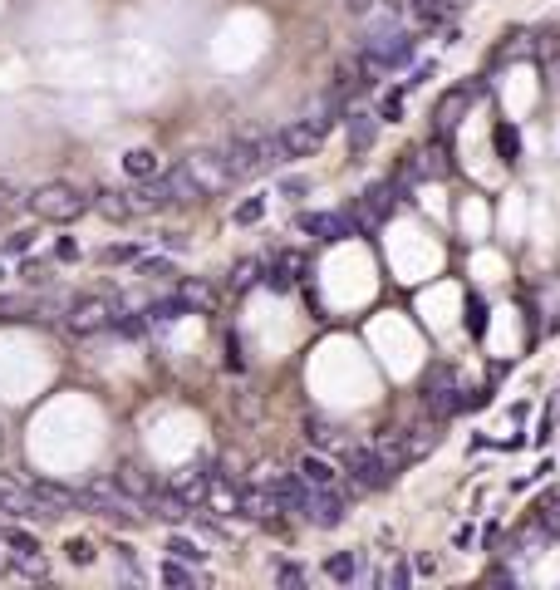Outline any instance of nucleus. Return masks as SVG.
Instances as JSON below:
<instances>
[{
    "label": "nucleus",
    "instance_id": "obj_1",
    "mask_svg": "<svg viewBox=\"0 0 560 590\" xmlns=\"http://www.w3.org/2000/svg\"><path fill=\"white\" fill-rule=\"evenodd\" d=\"M222 158L236 182H241V177H261V173H271V168H280V163H290L276 133H241V138H231L222 148Z\"/></svg>",
    "mask_w": 560,
    "mask_h": 590
},
{
    "label": "nucleus",
    "instance_id": "obj_2",
    "mask_svg": "<svg viewBox=\"0 0 560 590\" xmlns=\"http://www.w3.org/2000/svg\"><path fill=\"white\" fill-rule=\"evenodd\" d=\"M79 507L94 512V517H109V522H123V527H138L148 512L133 492H123L113 477H94L89 487H79Z\"/></svg>",
    "mask_w": 560,
    "mask_h": 590
},
{
    "label": "nucleus",
    "instance_id": "obj_3",
    "mask_svg": "<svg viewBox=\"0 0 560 590\" xmlns=\"http://www.w3.org/2000/svg\"><path fill=\"white\" fill-rule=\"evenodd\" d=\"M25 207H30L40 222L69 227V222H79V217L89 212V192H79L74 182H40V187L25 197Z\"/></svg>",
    "mask_w": 560,
    "mask_h": 590
},
{
    "label": "nucleus",
    "instance_id": "obj_4",
    "mask_svg": "<svg viewBox=\"0 0 560 590\" xmlns=\"http://www.w3.org/2000/svg\"><path fill=\"white\" fill-rule=\"evenodd\" d=\"M325 133H330V118L310 114V118L285 123L276 138H280V148H285V158H310V153H320V148H325Z\"/></svg>",
    "mask_w": 560,
    "mask_h": 590
},
{
    "label": "nucleus",
    "instance_id": "obj_5",
    "mask_svg": "<svg viewBox=\"0 0 560 590\" xmlns=\"http://www.w3.org/2000/svg\"><path fill=\"white\" fill-rule=\"evenodd\" d=\"M113 320H118V300H109V295H84L64 315L69 335H99V330H109Z\"/></svg>",
    "mask_w": 560,
    "mask_h": 590
},
{
    "label": "nucleus",
    "instance_id": "obj_6",
    "mask_svg": "<svg viewBox=\"0 0 560 590\" xmlns=\"http://www.w3.org/2000/svg\"><path fill=\"white\" fill-rule=\"evenodd\" d=\"M0 512L5 517H25V522H55V512L35 497V487L20 482V477H5V472H0Z\"/></svg>",
    "mask_w": 560,
    "mask_h": 590
},
{
    "label": "nucleus",
    "instance_id": "obj_7",
    "mask_svg": "<svg viewBox=\"0 0 560 590\" xmlns=\"http://www.w3.org/2000/svg\"><path fill=\"white\" fill-rule=\"evenodd\" d=\"M182 168H187V177L197 182V192L202 197H212V192H226L236 177H231V168H226L222 153H212V148H202V153H187L182 158Z\"/></svg>",
    "mask_w": 560,
    "mask_h": 590
},
{
    "label": "nucleus",
    "instance_id": "obj_8",
    "mask_svg": "<svg viewBox=\"0 0 560 590\" xmlns=\"http://www.w3.org/2000/svg\"><path fill=\"white\" fill-rule=\"evenodd\" d=\"M344 468L354 472L359 487H384V482H389V458H384L379 448H349V453H344Z\"/></svg>",
    "mask_w": 560,
    "mask_h": 590
},
{
    "label": "nucleus",
    "instance_id": "obj_9",
    "mask_svg": "<svg viewBox=\"0 0 560 590\" xmlns=\"http://www.w3.org/2000/svg\"><path fill=\"white\" fill-rule=\"evenodd\" d=\"M295 227H300V232H310V236H320V241H344V236L359 232V227H354V217H344V212H305Z\"/></svg>",
    "mask_w": 560,
    "mask_h": 590
},
{
    "label": "nucleus",
    "instance_id": "obj_10",
    "mask_svg": "<svg viewBox=\"0 0 560 590\" xmlns=\"http://www.w3.org/2000/svg\"><path fill=\"white\" fill-rule=\"evenodd\" d=\"M89 207H99V217H109V222H128V217H133L128 192H118V187H99V192L89 197Z\"/></svg>",
    "mask_w": 560,
    "mask_h": 590
},
{
    "label": "nucleus",
    "instance_id": "obj_11",
    "mask_svg": "<svg viewBox=\"0 0 560 590\" xmlns=\"http://www.w3.org/2000/svg\"><path fill=\"white\" fill-rule=\"evenodd\" d=\"M172 492H177L187 507H197V502L207 497V472H202V468H182L177 477H172Z\"/></svg>",
    "mask_w": 560,
    "mask_h": 590
},
{
    "label": "nucleus",
    "instance_id": "obj_12",
    "mask_svg": "<svg viewBox=\"0 0 560 590\" xmlns=\"http://www.w3.org/2000/svg\"><path fill=\"white\" fill-rule=\"evenodd\" d=\"M50 305L30 300V295H0V320H40Z\"/></svg>",
    "mask_w": 560,
    "mask_h": 590
},
{
    "label": "nucleus",
    "instance_id": "obj_13",
    "mask_svg": "<svg viewBox=\"0 0 560 590\" xmlns=\"http://www.w3.org/2000/svg\"><path fill=\"white\" fill-rule=\"evenodd\" d=\"M163 177V187H168V202H197L202 192H197V182L187 177V168L177 163V168H168V173H158Z\"/></svg>",
    "mask_w": 560,
    "mask_h": 590
},
{
    "label": "nucleus",
    "instance_id": "obj_14",
    "mask_svg": "<svg viewBox=\"0 0 560 590\" xmlns=\"http://www.w3.org/2000/svg\"><path fill=\"white\" fill-rule=\"evenodd\" d=\"M177 300H182V310H217V291L207 281H182Z\"/></svg>",
    "mask_w": 560,
    "mask_h": 590
},
{
    "label": "nucleus",
    "instance_id": "obj_15",
    "mask_svg": "<svg viewBox=\"0 0 560 590\" xmlns=\"http://www.w3.org/2000/svg\"><path fill=\"white\" fill-rule=\"evenodd\" d=\"M300 477H305L310 487H335V482H339L335 463H325L320 453H305V458H300Z\"/></svg>",
    "mask_w": 560,
    "mask_h": 590
},
{
    "label": "nucleus",
    "instance_id": "obj_16",
    "mask_svg": "<svg viewBox=\"0 0 560 590\" xmlns=\"http://www.w3.org/2000/svg\"><path fill=\"white\" fill-rule=\"evenodd\" d=\"M123 173L133 177V182L158 177V153H153V148H133V153H123Z\"/></svg>",
    "mask_w": 560,
    "mask_h": 590
},
{
    "label": "nucleus",
    "instance_id": "obj_17",
    "mask_svg": "<svg viewBox=\"0 0 560 590\" xmlns=\"http://www.w3.org/2000/svg\"><path fill=\"white\" fill-rule=\"evenodd\" d=\"M113 482H118L123 492H133L138 502H148V497L158 492V487H153V477H143V468H133V463H128V468H118V477H113Z\"/></svg>",
    "mask_w": 560,
    "mask_h": 590
},
{
    "label": "nucleus",
    "instance_id": "obj_18",
    "mask_svg": "<svg viewBox=\"0 0 560 590\" xmlns=\"http://www.w3.org/2000/svg\"><path fill=\"white\" fill-rule=\"evenodd\" d=\"M10 571H20L30 581H45L50 576V561H45V551H20V556H10Z\"/></svg>",
    "mask_w": 560,
    "mask_h": 590
},
{
    "label": "nucleus",
    "instance_id": "obj_19",
    "mask_svg": "<svg viewBox=\"0 0 560 590\" xmlns=\"http://www.w3.org/2000/svg\"><path fill=\"white\" fill-rule=\"evenodd\" d=\"M325 576H330V581H339V586H349V581L359 576V556H354V551H339V556H330V561H325Z\"/></svg>",
    "mask_w": 560,
    "mask_h": 590
},
{
    "label": "nucleus",
    "instance_id": "obj_20",
    "mask_svg": "<svg viewBox=\"0 0 560 590\" xmlns=\"http://www.w3.org/2000/svg\"><path fill=\"white\" fill-rule=\"evenodd\" d=\"M369 143H374V118L354 114V118H349V153H364Z\"/></svg>",
    "mask_w": 560,
    "mask_h": 590
},
{
    "label": "nucleus",
    "instance_id": "obj_21",
    "mask_svg": "<svg viewBox=\"0 0 560 590\" xmlns=\"http://www.w3.org/2000/svg\"><path fill=\"white\" fill-rule=\"evenodd\" d=\"M168 556H172V561H187V566H202V561H207V551H202L197 541H187V536H172Z\"/></svg>",
    "mask_w": 560,
    "mask_h": 590
},
{
    "label": "nucleus",
    "instance_id": "obj_22",
    "mask_svg": "<svg viewBox=\"0 0 560 590\" xmlns=\"http://www.w3.org/2000/svg\"><path fill=\"white\" fill-rule=\"evenodd\" d=\"M163 581H168V586H197V571H187V566H182V561H163Z\"/></svg>",
    "mask_w": 560,
    "mask_h": 590
},
{
    "label": "nucleus",
    "instance_id": "obj_23",
    "mask_svg": "<svg viewBox=\"0 0 560 590\" xmlns=\"http://www.w3.org/2000/svg\"><path fill=\"white\" fill-rule=\"evenodd\" d=\"M462 109H467V94H448V99L438 104V123H443V128H452V123L462 118Z\"/></svg>",
    "mask_w": 560,
    "mask_h": 590
},
{
    "label": "nucleus",
    "instance_id": "obj_24",
    "mask_svg": "<svg viewBox=\"0 0 560 590\" xmlns=\"http://www.w3.org/2000/svg\"><path fill=\"white\" fill-rule=\"evenodd\" d=\"M133 266H138L143 276H158V281H168V276H177V271H172V261H163V256H138Z\"/></svg>",
    "mask_w": 560,
    "mask_h": 590
},
{
    "label": "nucleus",
    "instance_id": "obj_25",
    "mask_svg": "<svg viewBox=\"0 0 560 590\" xmlns=\"http://www.w3.org/2000/svg\"><path fill=\"white\" fill-rule=\"evenodd\" d=\"M261 217H266V197H246V202L236 207V222H241V227H251V222H261Z\"/></svg>",
    "mask_w": 560,
    "mask_h": 590
},
{
    "label": "nucleus",
    "instance_id": "obj_26",
    "mask_svg": "<svg viewBox=\"0 0 560 590\" xmlns=\"http://www.w3.org/2000/svg\"><path fill=\"white\" fill-rule=\"evenodd\" d=\"M310 443H315V448H335V443H339V433H335V428H330V423H320V418H310Z\"/></svg>",
    "mask_w": 560,
    "mask_h": 590
},
{
    "label": "nucleus",
    "instance_id": "obj_27",
    "mask_svg": "<svg viewBox=\"0 0 560 590\" xmlns=\"http://www.w3.org/2000/svg\"><path fill=\"white\" fill-rule=\"evenodd\" d=\"M138 256H143V251H138L133 241H123V246H104V261H109V266H123V261H138Z\"/></svg>",
    "mask_w": 560,
    "mask_h": 590
},
{
    "label": "nucleus",
    "instance_id": "obj_28",
    "mask_svg": "<svg viewBox=\"0 0 560 590\" xmlns=\"http://www.w3.org/2000/svg\"><path fill=\"white\" fill-rule=\"evenodd\" d=\"M64 556H69V561H74V566H89V561H94V546H89V541H84V536H74V541H69V546H64Z\"/></svg>",
    "mask_w": 560,
    "mask_h": 590
},
{
    "label": "nucleus",
    "instance_id": "obj_29",
    "mask_svg": "<svg viewBox=\"0 0 560 590\" xmlns=\"http://www.w3.org/2000/svg\"><path fill=\"white\" fill-rule=\"evenodd\" d=\"M497 148H502L506 163L516 158V148H521V143H516V128H511V123H502V128H497Z\"/></svg>",
    "mask_w": 560,
    "mask_h": 590
},
{
    "label": "nucleus",
    "instance_id": "obj_30",
    "mask_svg": "<svg viewBox=\"0 0 560 590\" xmlns=\"http://www.w3.org/2000/svg\"><path fill=\"white\" fill-rule=\"evenodd\" d=\"M30 246H35V232H10L5 236V251H10V256H25Z\"/></svg>",
    "mask_w": 560,
    "mask_h": 590
},
{
    "label": "nucleus",
    "instance_id": "obj_31",
    "mask_svg": "<svg viewBox=\"0 0 560 590\" xmlns=\"http://www.w3.org/2000/svg\"><path fill=\"white\" fill-rule=\"evenodd\" d=\"M256 276H261V266H256V261H241V266L231 271V286H251Z\"/></svg>",
    "mask_w": 560,
    "mask_h": 590
},
{
    "label": "nucleus",
    "instance_id": "obj_32",
    "mask_svg": "<svg viewBox=\"0 0 560 590\" xmlns=\"http://www.w3.org/2000/svg\"><path fill=\"white\" fill-rule=\"evenodd\" d=\"M15 207H20V192H15L10 182H0V222H5V217H10Z\"/></svg>",
    "mask_w": 560,
    "mask_h": 590
},
{
    "label": "nucleus",
    "instance_id": "obj_33",
    "mask_svg": "<svg viewBox=\"0 0 560 590\" xmlns=\"http://www.w3.org/2000/svg\"><path fill=\"white\" fill-rule=\"evenodd\" d=\"M276 581H280V586H295V590H300V586H305V566H280Z\"/></svg>",
    "mask_w": 560,
    "mask_h": 590
},
{
    "label": "nucleus",
    "instance_id": "obj_34",
    "mask_svg": "<svg viewBox=\"0 0 560 590\" xmlns=\"http://www.w3.org/2000/svg\"><path fill=\"white\" fill-rule=\"evenodd\" d=\"M280 192L295 202V197H305V192H310V182H305V177H285V182H280Z\"/></svg>",
    "mask_w": 560,
    "mask_h": 590
},
{
    "label": "nucleus",
    "instance_id": "obj_35",
    "mask_svg": "<svg viewBox=\"0 0 560 590\" xmlns=\"http://www.w3.org/2000/svg\"><path fill=\"white\" fill-rule=\"evenodd\" d=\"M379 114H384V118H389V123H393V118L403 114V94H389V99L379 104Z\"/></svg>",
    "mask_w": 560,
    "mask_h": 590
},
{
    "label": "nucleus",
    "instance_id": "obj_36",
    "mask_svg": "<svg viewBox=\"0 0 560 590\" xmlns=\"http://www.w3.org/2000/svg\"><path fill=\"white\" fill-rule=\"evenodd\" d=\"M408 581H413V571H408V566H393V571H389V586H398V590H403Z\"/></svg>",
    "mask_w": 560,
    "mask_h": 590
},
{
    "label": "nucleus",
    "instance_id": "obj_37",
    "mask_svg": "<svg viewBox=\"0 0 560 590\" xmlns=\"http://www.w3.org/2000/svg\"><path fill=\"white\" fill-rule=\"evenodd\" d=\"M55 256H59V261H74V256H79V246H74V241L64 236V241H59V246H55Z\"/></svg>",
    "mask_w": 560,
    "mask_h": 590
},
{
    "label": "nucleus",
    "instance_id": "obj_38",
    "mask_svg": "<svg viewBox=\"0 0 560 590\" xmlns=\"http://www.w3.org/2000/svg\"><path fill=\"white\" fill-rule=\"evenodd\" d=\"M163 246H168V251H187V236H182V232H163Z\"/></svg>",
    "mask_w": 560,
    "mask_h": 590
},
{
    "label": "nucleus",
    "instance_id": "obj_39",
    "mask_svg": "<svg viewBox=\"0 0 560 590\" xmlns=\"http://www.w3.org/2000/svg\"><path fill=\"white\" fill-rule=\"evenodd\" d=\"M0 276H5V266H0Z\"/></svg>",
    "mask_w": 560,
    "mask_h": 590
},
{
    "label": "nucleus",
    "instance_id": "obj_40",
    "mask_svg": "<svg viewBox=\"0 0 560 590\" xmlns=\"http://www.w3.org/2000/svg\"><path fill=\"white\" fill-rule=\"evenodd\" d=\"M0 522H5V512H0Z\"/></svg>",
    "mask_w": 560,
    "mask_h": 590
}]
</instances>
